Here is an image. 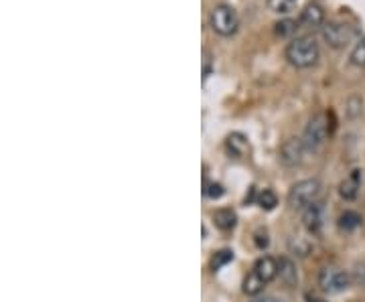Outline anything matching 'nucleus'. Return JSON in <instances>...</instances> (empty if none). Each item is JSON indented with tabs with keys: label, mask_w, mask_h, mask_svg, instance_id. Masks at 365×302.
I'll list each match as a JSON object with an SVG mask.
<instances>
[{
	"label": "nucleus",
	"mask_w": 365,
	"mask_h": 302,
	"mask_svg": "<svg viewBox=\"0 0 365 302\" xmlns=\"http://www.w3.org/2000/svg\"><path fill=\"white\" fill-rule=\"evenodd\" d=\"M264 286H266V282L262 280L258 274L252 270V272L246 276V280H244V292L250 294V296H256V294H260V292L264 290Z\"/></svg>",
	"instance_id": "15"
},
{
	"label": "nucleus",
	"mask_w": 365,
	"mask_h": 302,
	"mask_svg": "<svg viewBox=\"0 0 365 302\" xmlns=\"http://www.w3.org/2000/svg\"><path fill=\"white\" fill-rule=\"evenodd\" d=\"M256 302H282L278 299H264V301H256Z\"/></svg>",
	"instance_id": "23"
},
{
	"label": "nucleus",
	"mask_w": 365,
	"mask_h": 302,
	"mask_svg": "<svg viewBox=\"0 0 365 302\" xmlns=\"http://www.w3.org/2000/svg\"><path fill=\"white\" fill-rule=\"evenodd\" d=\"M351 65L365 67V35L355 43L353 51H351Z\"/></svg>",
	"instance_id": "19"
},
{
	"label": "nucleus",
	"mask_w": 365,
	"mask_h": 302,
	"mask_svg": "<svg viewBox=\"0 0 365 302\" xmlns=\"http://www.w3.org/2000/svg\"><path fill=\"white\" fill-rule=\"evenodd\" d=\"M234 259V252H230V250H221V252H217L211 259V268L214 270H219L221 266H225L228 262H232Z\"/></svg>",
	"instance_id": "21"
},
{
	"label": "nucleus",
	"mask_w": 365,
	"mask_h": 302,
	"mask_svg": "<svg viewBox=\"0 0 365 302\" xmlns=\"http://www.w3.org/2000/svg\"><path fill=\"white\" fill-rule=\"evenodd\" d=\"M302 221H304V227L311 232V234H319L322 225V209L319 203H313L308 205L306 209H302Z\"/></svg>",
	"instance_id": "9"
},
{
	"label": "nucleus",
	"mask_w": 365,
	"mask_h": 302,
	"mask_svg": "<svg viewBox=\"0 0 365 302\" xmlns=\"http://www.w3.org/2000/svg\"><path fill=\"white\" fill-rule=\"evenodd\" d=\"M359 189H362V173H359V171H353V173L349 174L343 183H341L339 193H341L343 199L351 201V199H355V197H357Z\"/></svg>",
	"instance_id": "12"
},
{
	"label": "nucleus",
	"mask_w": 365,
	"mask_h": 302,
	"mask_svg": "<svg viewBox=\"0 0 365 302\" xmlns=\"http://www.w3.org/2000/svg\"><path fill=\"white\" fill-rule=\"evenodd\" d=\"M299 24H301V22L292 21V19H282V21H278L274 24V33H276V37H280V39H290V41H292V37H295Z\"/></svg>",
	"instance_id": "13"
},
{
	"label": "nucleus",
	"mask_w": 365,
	"mask_h": 302,
	"mask_svg": "<svg viewBox=\"0 0 365 302\" xmlns=\"http://www.w3.org/2000/svg\"><path fill=\"white\" fill-rule=\"evenodd\" d=\"M280 278L286 282L288 286H292L295 282H297V270H295V266H292V262H288V259H282L280 262Z\"/></svg>",
	"instance_id": "18"
},
{
	"label": "nucleus",
	"mask_w": 365,
	"mask_h": 302,
	"mask_svg": "<svg viewBox=\"0 0 365 302\" xmlns=\"http://www.w3.org/2000/svg\"><path fill=\"white\" fill-rule=\"evenodd\" d=\"M214 219L215 223H217V227L223 229V232H230L236 225V213L232 209H219L214 216Z\"/></svg>",
	"instance_id": "14"
},
{
	"label": "nucleus",
	"mask_w": 365,
	"mask_h": 302,
	"mask_svg": "<svg viewBox=\"0 0 365 302\" xmlns=\"http://www.w3.org/2000/svg\"><path fill=\"white\" fill-rule=\"evenodd\" d=\"M209 27L219 37H232L239 29V17L230 4H217L209 15Z\"/></svg>",
	"instance_id": "3"
},
{
	"label": "nucleus",
	"mask_w": 365,
	"mask_h": 302,
	"mask_svg": "<svg viewBox=\"0 0 365 302\" xmlns=\"http://www.w3.org/2000/svg\"><path fill=\"white\" fill-rule=\"evenodd\" d=\"M304 144H302V138H288L282 149H280V160L286 165V167H297L301 165L302 154H304Z\"/></svg>",
	"instance_id": "7"
},
{
	"label": "nucleus",
	"mask_w": 365,
	"mask_h": 302,
	"mask_svg": "<svg viewBox=\"0 0 365 302\" xmlns=\"http://www.w3.org/2000/svg\"><path fill=\"white\" fill-rule=\"evenodd\" d=\"M362 225V217L357 216L355 211H345L343 216L339 217V227L345 232H353Z\"/></svg>",
	"instance_id": "17"
},
{
	"label": "nucleus",
	"mask_w": 365,
	"mask_h": 302,
	"mask_svg": "<svg viewBox=\"0 0 365 302\" xmlns=\"http://www.w3.org/2000/svg\"><path fill=\"white\" fill-rule=\"evenodd\" d=\"M276 203H278V199H276V195L272 193L270 189H264L262 193L258 195V205L262 209H274L276 207Z\"/></svg>",
	"instance_id": "20"
},
{
	"label": "nucleus",
	"mask_w": 365,
	"mask_h": 302,
	"mask_svg": "<svg viewBox=\"0 0 365 302\" xmlns=\"http://www.w3.org/2000/svg\"><path fill=\"white\" fill-rule=\"evenodd\" d=\"M311 302H325V301H321V299H313V301Z\"/></svg>",
	"instance_id": "24"
},
{
	"label": "nucleus",
	"mask_w": 365,
	"mask_h": 302,
	"mask_svg": "<svg viewBox=\"0 0 365 302\" xmlns=\"http://www.w3.org/2000/svg\"><path fill=\"white\" fill-rule=\"evenodd\" d=\"M254 272L258 274L262 280L268 282L274 280L276 276H278L280 272V264L274 258H270V256H264V258H260L256 262V266H254Z\"/></svg>",
	"instance_id": "10"
},
{
	"label": "nucleus",
	"mask_w": 365,
	"mask_h": 302,
	"mask_svg": "<svg viewBox=\"0 0 365 302\" xmlns=\"http://www.w3.org/2000/svg\"><path fill=\"white\" fill-rule=\"evenodd\" d=\"M284 57L297 69H308V67L317 65L319 57H321V49L313 37H295L290 43L286 45Z\"/></svg>",
	"instance_id": "1"
},
{
	"label": "nucleus",
	"mask_w": 365,
	"mask_h": 302,
	"mask_svg": "<svg viewBox=\"0 0 365 302\" xmlns=\"http://www.w3.org/2000/svg\"><path fill=\"white\" fill-rule=\"evenodd\" d=\"M322 41L333 47V49H345L347 45H351L357 39V29L349 22L339 21V19H331L321 27Z\"/></svg>",
	"instance_id": "2"
},
{
	"label": "nucleus",
	"mask_w": 365,
	"mask_h": 302,
	"mask_svg": "<svg viewBox=\"0 0 365 302\" xmlns=\"http://www.w3.org/2000/svg\"><path fill=\"white\" fill-rule=\"evenodd\" d=\"M302 27H308V29H319L327 22V15H325V8H322L319 2H308L301 13V19H299Z\"/></svg>",
	"instance_id": "8"
},
{
	"label": "nucleus",
	"mask_w": 365,
	"mask_h": 302,
	"mask_svg": "<svg viewBox=\"0 0 365 302\" xmlns=\"http://www.w3.org/2000/svg\"><path fill=\"white\" fill-rule=\"evenodd\" d=\"M225 146H228L230 154H234L236 158H244V156L250 154V142H248V138H246L244 134H239V132H232V134L228 136Z\"/></svg>",
	"instance_id": "11"
},
{
	"label": "nucleus",
	"mask_w": 365,
	"mask_h": 302,
	"mask_svg": "<svg viewBox=\"0 0 365 302\" xmlns=\"http://www.w3.org/2000/svg\"><path fill=\"white\" fill-rule=\"evenodd\" d=\"M207 197H211V199H217V197H221L223 195V189H221V185H217V183H211V185H207V191H205Z\"/></svg>",
	"instance_id": "22"
},
{
	"label": "nucleus",
	"mask_w": 365,
	"mask_h": 302,
	"mask_svg": "<svg viewBox=\"0 0 365 302\" xmlns=\"http://www.w3.org/2000/svg\"><path fill=\"white\" fill-rule=\"evenodd\" d=\"M329 116L325 114V112H319V114H315L311 120H308V124H306V128H304V134H302V144H304V149L306 151H319L322 144L327 142V138H329Z\"/></svg>",
	"instance_id": "4"
},
{
	"label": "nucleus",
	"mask_w": 365,
	"mask_h": 302,
	"mask_svg": "<svg viewBox=\"0 0 365 302\" xmlns=\"http://www.w3.org/2000/svg\"><path fill=\"white\" fill-rule=\"evenodd\" d=\"M349 274L335 268V266H327L322 268L321 274H319V286L327 294H339L349 288Z\"/></svg>",
	"instance_id": "6"
},
{
	"label": "nucleus",
	"mask_w": 365,
	"mask_h": 302,
	"mask_svg": "<svg viewBox=\"0 0 365 302\" xmlns=\"http://www.w3.org/2000/svg\"><path fill=\"white\" fill-rule=\"evenodd\" d=\"M297 2L299 0H266L268 8L276 15H288L297 8Z\"/></svg>",
	"instance_id": "16"
},
{
	"label": "nucleus",
	"mask_w": 365,
	"mask_h": 302,
	"mask_svg": "<svg viewBox=\"0 0 365 302\" xmlns=\"http://www.w3.org/2000/svg\"><path fill=\"white\" fill-rule=\"evenodd\" d=\"M321 195V183L317 179H304L292 185L288 201L295 209H306L308 205L317 203V197Z\"/></svg>",
	"instance_id": "5"
}]
</instances>
